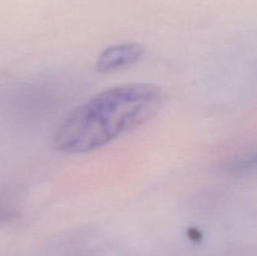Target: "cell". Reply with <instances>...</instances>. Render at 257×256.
Wrapping results in <instances>:
<instances>
[{
  "label": "cell",
  "instance_id": "2",
  "mask_svg": "<svg viewBox=\"0 0 257 256\" xmlns=\"http://www.w3.org/2000/svg\"><path fill=\"white\" fill-rule=\"evenodd\" d=\"M145 45L141 43H120L104 48L95 60V69L99 73L115 72L131 67L145 54Z\"/></svg>",
  "mask_w": 257,
  "mask_h": 256
},
{
  "label": "cell",
  "instance_id": "1",
  "mask_svg": "<svg viewBox=\"0 0 257 256\" xmlns=\"http://www.w3.org/2000/svg\"><path fill=\"white\" fill-rule=\"evenodd\" d=\"M165 94L152 83H127L108 88L75 108L58 125L54 147L65 155L102 148L152 119Z\"/></svg>",
  "mask_w": 257,
  "mask_h": 256
},
{
  "label": "cell",
  "instance_id": "3",
  "mask_svg": "<svg viewBox=\"0 0 257 256\" xmlns=\"http://www.w3.org/2000/svg\"><path fill=\"white\" fill-rule=\"evenodd\" d=\"M230 172L235 176H246L257 171V151L231 163Z\"/></svg>",
  "mask_w": 257,
  "mask_h": 256
}]
</instances>
